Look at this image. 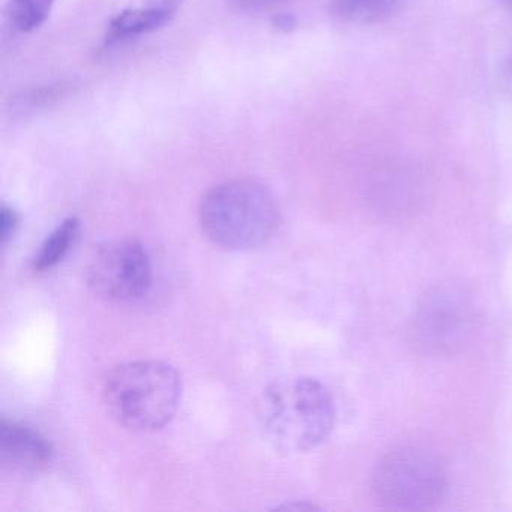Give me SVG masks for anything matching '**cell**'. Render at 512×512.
Instances as JSON below:
<instances>
[{"label": "cell", "instance_id": "6da1fadb", "mask_svg": "<svg viewBox=\"0 0 512 512\" xmlns=\"http://www.w3.org/2000/svg\"><path fill=\"white\" fill-rule=\"evenodd\" d=\"M266 440L278 451H310L325 442L335 424L331 391L311 377L271 383L257 406Z\"/></svg>", "mask_w": 512, "mask_h": 512}, {"label": "cell", "instance_id": "7a4b0ae2", "mask_svg": "<svg viewBox=\"0 0 512 512\" xmlns=\"http://www.w3.org/2000/svg\"><path fill=\"white\" fill-rule=\"evenodd\" d=\"M199 220L212 244L226 250H251L277 232L280 209L265 185L239 179L224 182L203 197Z\"/></svg>", "mask_w": 512, "mask_h": 512}, {"label": "cell", "instance_id": "3957f363", "mask_svg": "<svg viewBox=\"0 0 512 512\" xmlns=\"http://www.w3.org/2000/svg\"><path fill=\"white\" fill-rule=\"evenodd\" d=\"M103 397L107 412L119 425L152 433L166 427L175 416L181 379L166 362H127L110 371Z\"/></svg>", "mask_w": 512, "mask_h": 512}, {"label": "cell", "instance_id": "277c9868", "mask_svg": "<svg viewBox=\"0 0 512 512\" xmlns=\"http://www.w3.org/2000/svg\"><path fill=\"white\" fill-rule=\"evenodd\" d=\"M478 323L472 296L458 284H439L419 299L407 335L410 346L421 355L449 356L472 341Z\"/></svg>", "mask_w": 512, "mask_h": 512}, {"label": "cell", "instance_id": "5b68a950", "mask_svg": "<svg viewBox=\"0 0 512 512\" xmlns=\"http://www.w3.org/2000/svg\"><path fill=\"white\" fill-rule=\"evenodd\" d=\"M448 473L434 452L401 446L380 458L373 472V491L380 505L403 511L427 509L445 496Z\"/></svg>", "mask_w": 512, "mask_h": 512}, {"label": "cell", "instance_id": "8992f818", "mask_svg": "<svg viewBox=\"0 0 512 512\" xmlns=\"http://www.w3.org/2000/svg\"><path fill=\"white\" fill-rule=\"evenodd\" d=\"M86 281L104 301L134 304L151 290L152 263L148 251L133 239L106 242L89 259Z\"/></svg>", "mask_w": 512, "mask_h": 512}, {"label": "cell", "instance_id": "52a82bcc", "mask_svg": "<svg viewBox=\"0 0 512 512\" xmlns=\"http://www.w3.org/2000/svg\"><path fill=\"white\" fill-rule=\"evenodd\" d=\"M0 460L20 475H38L52 464V443L35 428L4 418L0 422Z\"/></svg>", "mask_w": 512, "mask_h": 512}, {"label": "cell", "instance_id": "ba28073f", "mask_svg": "<svg viewBox=\"0 0 512 512\" xmlns=\"http://www.w3.org/2000/svg\"><path fill=\"white\" fill-rule=\"evenodd\" d=\"M184 0H143L113 17L107 32L109 43L152 34L172 22Z\"/></svg>", "mask_w": 512, "mask_h": 512}, {"label": "cell", "instance_id": "9c48e42d", "mask_svg": "<svg viewBox=\"0 0 512 512\" xmlns=\"http://www.w3.org/2000/svg\"><path fill=\"white\" fill-rule=\"evenodd\" d=\"M403 0H332L331 16L344 25H376L397 13Z\"/></svg>", "mask_w": 512, "mask_h": 512}, {"label": "cell", "instance_id": "30bf717a", "mask_svg": "<svg viewBox=\"0 0 512 512\" xmlns=\"http://www.w3.org/2000/svg\"><path fill=\"white\" fill-rule=\"evenodd\" d=\"M80 221L76 217L62 221L41 245L37 256L32 260L35 272H46L56 268L70 253L79 236Z\"/></svg>", "mask_w": 512, "mask_h": 512}, {"label": "cell", "instance_id": "8fae6325", "mask_svg": "<svg viewBox=\"0 0 512 512\" xmlns=\"http://www.w3.org/2000/svg\"><path fill=\"white\" fill-rule=\"evenodd\" d=\"M55 0H10V19L19 32L41 28L52 13Z\"/></svg>", "mask_w": 512, "mask_h": 512}, {"label": "cell", "instance_id": "7c38bea8", "mask_svg": "<svg viewBox=\"0 0 512 512\" xmlns=\"http://www.w3.org/2000/svg\"><path fill=\"white\" fill-rule=\"evenodd\" d=\"M19 212L16 209L10 208V206H2V224H0V236H2V244L7 245L11 239L16 235L17 230L20 227Z\"/></svg>", "mask_w": 512, "mask_h": 512}, {"label": "cell", "instance_id": "4fadbf2b", "mask_svg": "<svg viewBox=\"0 0 512 512\" xmlns=\"http://www.w3.org/2000/svg\"><path fill=\"white\" fill-rule=\"evenodd\" d=\"M229 2L239 10L260 13V11H268L278 7V5L283 4L284 0H229Z\"/></svg>", "mask_w": 512, "mask_h": 512}, {"label": "cell", "instance_id": "5bb4252c", "mask_svg": "<svg viewBox=\"0 0 512 512\" xmlns=\"http://www.w3.org/2000/svg\"><path fill=\"white\" fill-rule=\"evenodd\" d=\"M274 26L281 32H290L296 28L295 17L290 14H281V16L275 17Z\"/></svg>", "mask_w": 512, "mask_h": 512}, {"label": "cell", "instance_id": "9a60e30c", "mask_svg": "<svg viewBox=\"0 0 512 512\" xmlns=\"http://www.w3.org/2000/svg\"><path fill=\"white\" fill-rule=\"evenodd\" d=\"M502 7H505L506 10L512 11V0H497Z\"/></svg>", "mask_w": 512, "mask_h": 512}, {"label": "cell", "instance_id": "2e32d148", "mask_svg": "<svg viewBox=\"0 0 512 512\" xmlns=\"http://www.w3.org/2000/svg\"><path fill=\"white\" fill-rule=\"evenodd\" d=\"M511 68H512V61H511Z\"/></svg>", "mask_w": 512, "mask_h": 512}]
</instances>
